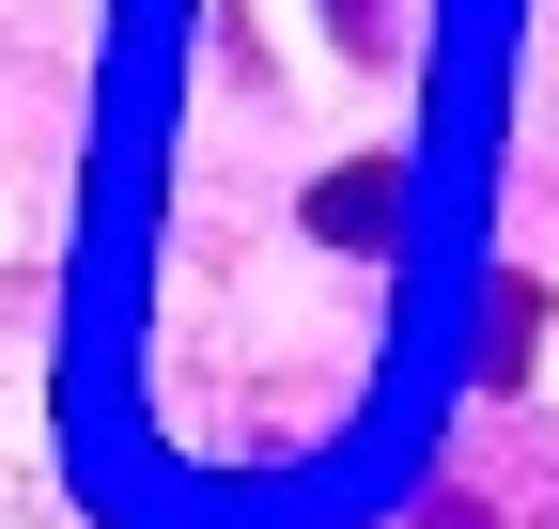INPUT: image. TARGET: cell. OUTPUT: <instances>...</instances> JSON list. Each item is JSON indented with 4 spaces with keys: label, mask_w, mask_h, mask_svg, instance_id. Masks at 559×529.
<instances>
[{
    "label": "cell",
    "mask_w": 559,
    "mask_h": 529,
    "mask_svg": "<svg viewBox=\"0 0 559 529\" xmlns=\"http://www.w3.org/2000/svg\"><path fill=\"white\" fill-rule=\"evenodd\" d=\"M528 358H544V281L498 264V296H481V389H528Z\"/></svg>",
    "instance_id": "6da1fadb"
},
{
    "label": "cell",
    "mask_w": 559,
    "mask_h": 529,
    "mask_svg": "<svg viewBox=\"0 0 559 529\" xmlns=\"http://www.w3.org/2000/svg\"><path fill=\"white\" fill-rule=\"evenodd\" d=\"M342 32H373V0H342Z\"/></svg>",
    "instance_id": "7a4b0ae2"
}]
</instances>
